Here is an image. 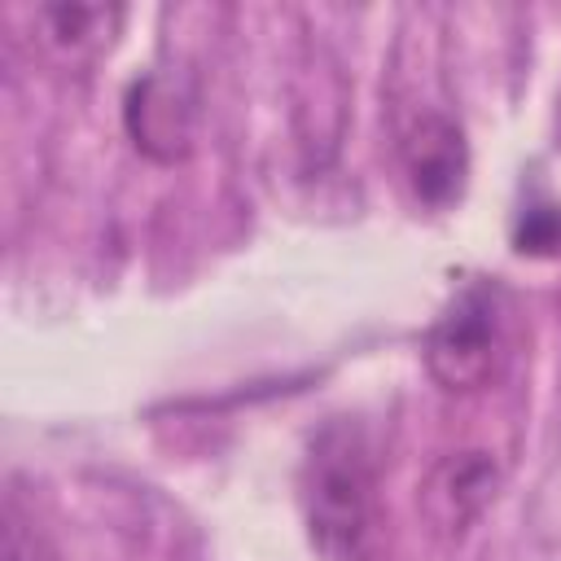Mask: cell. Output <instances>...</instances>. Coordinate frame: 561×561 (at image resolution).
<instances>
[{"label":"cell","instance_id":"obj_1","mask_svg":"<svg viewBox=\"0 0 561 561\" xmlns=\"http://www.w3.org/2000/svg\"><path fill=\"white\" fill-rule=\"evenodd\" d=\"M302 500L311 539L324 561H364L373 535V469L351 421H333L316 434Z\"/></svg>","mask_w":561,"mask_h":561},{"label":"cell","instance_id":"obj_2","mask_svg":"<svg viewBox=\"0 0 561 561\" xmlns=\"http://www.w3.org/2000/svg\"><path fill=\"white\" fill-rule=\"evenodd\" d=\"M504 364V298L495 285H465L425 333V368L451 394H473Z\"/></svg>","mask_w":561,"mask_h":561},{"label":"cell","instance_id":"obj_3","mask_svg":"<svg viewBox=\"0 0 561 561\" xmlns=\"http://www.w3.org/2000/svg\"><path fill=\"white\" fill-rule=\"evenodd\" d=\"M399 158H403V175L416 193V202L443 210L451 202H460L465 193V175H469V145L456 118L425 110L416 114L403 136H399Z\"/></svg>","mask_w":561,"mask_h":561},{"label":"cell","instance_id":"obj_4","mask_svg":"<svg viewBox=\"0 0 561 561\" xmlns=\"http://www.w3.org/2000/svg\"><path fill=\"white\" fill-rule=\"evenodd\" d=\"M127 131L140 153L158 162H175L193 136V101L171 75H145L127 92Z\"/></svg>","mask_w":561,"mask_h":561},{"label":"cell","instance_id":"obj_5","mask_svg":"<svg viewBox=\"0 0 561 561\" xmlns=\"http://www.w3.org/2000/svg\"><path fill=\"white\" fill-rule=\"evenodd\" d=\"M118 22H123V9H110V4H44V9H35L44 48L70 66L101 57L114 44Z\"/></svg>","mask_w":561,"mask_h":561},{"label":"cell","instance_id":"obj_6","mask_svg":"<svg viewBox=\"0 0 561 561\" xmlns=\"http://www.w3.org/2000/svg\"><path fill=\"white\" fill-rule=\"evenodd\" d=\"M434 500L443 504V517L447 522H469L495 491V465L482 456V451H465L456 460H447L438 473H434Z\"/></svg>","mask_w":561,"mask_h":561},{"label":"cell","instance_id":"obj_7","mask_svg":"<svg viewBox=\"0 0 561 561\" xmlns=\"http://www.w3.org/2000/svg\"><path fill=\"white\" fill-rule=\"evenodd\" d=\"M513 245L535 259L561 254V206H526L513 224Z\"/></svg>","mask_w":561,"mask_h":561}]
</instances>
